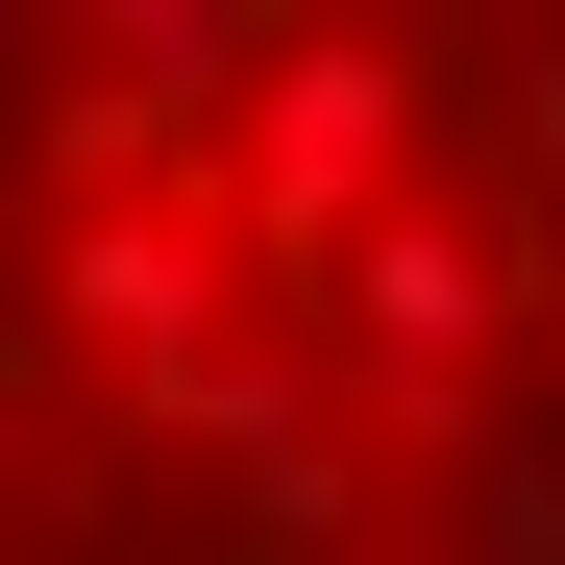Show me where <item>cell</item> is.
Segmentation results:
<instances>
[{
	"label": "cell",
	"instance_id": "1",
	"mask_svg": "<svg viewBox=\"0 0 565 565\" xmlns=\"http://www.w3.org/2000/svg\"><path fill=\"white\" fill-rule=\"evenodd\" d=\"M0 565H565V25H0Z\"/></svg>",
	"mask_w": 565,
	"mask_h": 565
}]
</instances>
